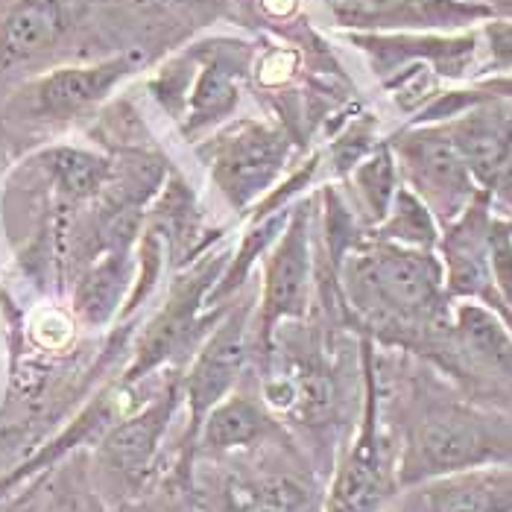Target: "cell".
Listing matches in <instances>:
<instances>
[{
    "label": "cell",
    "instance_id": "44dd1931",
    "mask_svg": "<svg viewBox=\"0 0 512 512\" xmlns=\"http://www.w3.org/2000/svg\"><path fill=\"white\" fill-rule=\"evenodd\" d=\"M41 170L47 173V179L53 182L56 194L68 202H88L97 199L106 185L115 176V161L103 153L94 150H82V147H47L36 158Z\"/></svg>",
    "mask_w": 512,
    "mask_h": 512
},
{
    "label": "cell",
    "instance_id": "d6986e66",
    "mask_svg": "<svg viewBox=\"0 0 512 512\" xmlns=\"http://www.w3.org/2000/svg\"><path fill=\"white\" fill-rule=\"evenodd\" d=\"M74 27L68 0H18L0 21V68L50 53Z\"/></svg>",
    "mask_w": 512,
    "mask_h": 512
},
{
    "label": "cell",
    "instance_id": "cb8c5ba5",
    "mask_svg": "<svg viewBox=\"0 0 512 512\" xmlns=\"http://www.w3.org/2000/svg\"><path fill=\"white\" fill-rule=\"evenodd\" d=\"M41 512H109V507L94 489L88 466L82 469V460H74L59 472Z\"/></svg>",
    "mask_w": 512,
    "mask_h": 512
},
{
    "label": "cell",
    "instance_id": "603a6c76",
    "mask_svg": "<svg viewBox=\"0 0 512 512\" xmlns=\"http://www.w3.org/2000/svg\"><path fill=\"white\" fill-rule=\"evenodd\" d=\"M439 235H442V226L436 223L431 208L416 197L407 185H401L395 191L387 217L369 232V237H375V240H387V243H395V246L422 249V252H436Z\"/></svg>",
    "mask_w": 512,
    "mask_h": 512
},
{
    "label": "cell",
    "instance_id": "f1b7e54d",
    "mask_svg": "<svg viewBox=\"0 0 512 512\" xmlns=\"http://www.w3.org/2000/svg\"><path fill=\"white\" fill-rule=\"evenodd\" d=\"M474 88L486 97H501V100H512V74H495V77L477 79Z\"/></svg>",
    "mask_w": 512,
    "mask_h": 512
},
{
    "label": "cell",
    "instance_id": "4dcf8cb0",
    "mask_svg": "<svg viewBox=\"0 0 512 512\" xmlns=\"http://www.w3.org/2000/svg\"><path fill=\"white\" fill-rule=\"evenodd\" d=\"M463 3H477V6L492 9L495 15H510L512 18V0H463Z\"/></svg>",
    "mask_w": 512,
    "mask_h": 512
},
{
    "label": "cell",
    "instance_id": "d6a6232c",
    "mask_svg": "<svg viewBox=\"0 0 512 512\" xmlns=\"http://www.w3.org/2000/svg\"><path fill=\"white\" fill-rule=\"evenodd\" d=\"M0 173H3V161H0Z\"/></svg>",
    "mask_w": 512,
    "mask_h": 512
},
{
    "label": "cell",
    "instance_id": "3957f363",
    "mask_svg": "<svg viewBox=\"0 0 512 512\" xmlns=\"http://www.w3.org/2000/svg\"><path fill=\"white\" fill-rule=\"evenodd\" d=\"M252 71V47L235 39L199 41L153 79L158 103L182 120V135L202 141L235 115Z\"/></svg>",
    "mask_w": 512,
    "mask_h": 512
},
{
    "label": "cell",
    "instance_id": "4fadbf2b",
    "mask_svg": "<svg viewBox=\"0 0 512 512\" xmlns=\"http://www.w3.org/2000/svg\"><path fill=\"white\" fill-rule=\"evenodd\" d=\"M343 33H454L495 12L463 0H322Z\"/></svg>",
    "mask_w": 512,
    "mask_h": 512
},
{
    "label": "cell",
    "instance_id": "5b68a950",
    "mask_svg": "<svg viewBox=\"0 0 512 512\" xmlns=\"http://www.w3.org/2000/svg\"><path fill=\"white\" fill-rule=\"evenodd\" d=\"M229 255L232 249L226 243H217L205 249L197 261L185 264V270L173 278L161 308L150 316V322L135 340V357L120 378L123 387H135L153 378L167 363L179 360L182 355L194 357L208 331L229 311V308L226 311L205 308V299L217 284V278L223 276Z\"/></svg>",
    "mask_w": 512,
    "mask_h": 512
},
{
    "label": "cell",
    "instance_id": "e0dca14e",
    "mask_svg": "<svg viewBox=\"0 0 512 512\" xmlns=\"http://www.w3.org/2000/svg\"><path fill=\"white\" fill-rule=\"evenodd\" d=\"M393 512H512V463H486L407 486Z\"/></svg>",
    "mask_w": 512,
    "mask_h": 512
},
{
    "label": "cell",
    "instance_id": "52a82bcc",
    "mask_svg": "<svg viewBox=\"0 0 512 512\" xmlns=\"http://www.w3.org/2000/svg\"><path fill=\"white\" fill-rule=\"evenodd\" d=\"M220 463L229 472L214 474L205 489L211 512H322L319 469L296 448V439Z\"/></svg>",
    "mask_w": 512,
    "mask_h": 512
},
{
    "label": "cell",
    "instance_id": "f546056e",
    "mask_svg": "<svg viewBox=\"0 0 512 512\" xmlns=\"http://www.w3.org/2000/svg\"><path fill=\"white\" fill-rule=\"evenodd\" d=\"M258 6L270 21H287L299 12V0H258Z\"/></svg>",
    "mask_w": 512,
    "mask_h": 512
},
{
    "label": "cell",
    "instance_id": "277c9868",
    "mask_svg": "<svg viewBox=\"0 0 512 512\" xmlns=\"http://www.w3.org/2000/svg\"><path fill=\"white\" fill-rule=\"evenodd\" d=\"M179 410L182 372H170L135 410L123 413L100 434L88 472L109 510L147 495L158 483L161 445Z\"/></svg>",
    "mask_w": 512,
    "mask_h": 512
},
{
    "label": "cell",
    "instance_id": "83f0119b",
    "mask_svg": "<svg viewBox=\"0 0 512 512\" xmlns=\"http://www.w3.org/2000/svg\"><path fill=\"white\" fill-rule=\"evenodd\" d=\"M483 194H486V202H489V214L495 220L512 223V153Z\"/></svg>",
    "mask_w": 512,
    "mask_h": 512
},
{
    "label": "cell",
    "instance_id": "2e32d148",
    "mask_svg": "<svg viewBox=\"0 0 512 512\" xmlns=\"http://www.w3.org/2000/svg\"><path fill=\"white\" fill-rule=\"evenodd\" d=\"M346 39L366 53L381 79L416 62L428 65L436 77L460 79L469 74L477 56V33H346Z\"/></svg>",
    "mask_w": 512,
    "mask_h": 512
},
{
    "label": "cell",
    "instance_id": "ffe728a7",
    "mask_svg": "<svg viewBox=\"0 0 512 512\" xmlns=\"http://www.w3.org/2000/svg\"><path fill=\"white\" fill-rule=\"evenodd\" d=\"M135 284V249L115 246L94 258L74 290V316L85 328H106L123 311Z\"/></svg>",
    "mask_w": 512,
    "mask_h": 512
},
{
    "label": "cell",
    "instance_id": "4316f807",
    "mask_svg": "<svg viewBox=\"0 0 512 512\" xmlns=\"http://www.w3.org/2000/svg\"><path fill=\"white\" fill-rule=\"evenodd\" d=\"M489 41V68L498 74H512V21L486 24Z\"/></svg>",
    "mask_w": 512,
    "mask_h": 512
},
{
    "label": "cell",
    "instance_id": "1f68e13d",
    "mask_svg": "<svg viewBox=\"0 0 512 512\" xmlns=\"http://www.w3.org/2000/svg\"><path fill=\"white\" fill-rule=\"evenodd\" d=\"M138 3H191V0H138Z\"/></svg>",
    "mask_w": 512,
    "mask_h": 512
},
{
    "label": "cell",
    "instance_id": "6da1fadb",
    "mask_svg": "<svg viewBox=\"0 0 512 512\" xmlns=\"http://www.w3.org/2000/svg\"><path fill=\"white\" fill-rule=\"evenodd\" d=\"M343 311L366 328L369 340L407 352L436 355L451 349V299L436 252L363 237L337 270Z\"/></svg>",
    "mask_w": 512,
    "mask_h": 512
},
{
    "label": "cell",
    "instance_id": "d4e9b609",
    "mask_svg": "<svg viewBox=\"0 0 512 512\" xmlns=\"http://www.w3.org/2000/svg\"><path fill=\"white\" fill-rule=\"evenodd\" d=\"M296 68H299V53L293 47H270L252 65V74L258 79V85H264V88H281V85L293 82Z\"/></svg>",
    "mask_w": 512,
    "mask_h": 512
},
{
    "label": "cell",
    "instance_id": "5bb4252c",
    "mask_svg": "<svg viewBox=\"0 0 512 512\" xmlns=\"http://www.w3.org/2000/svg\"><path fill=\"white\" fill-rule=\"evenodd\" d=\"M144 65V50H123L112 59L65 65L36 79L27 91L30 112L41 120H74L103 103L123 79L135 77Z\"/></svg>",
    "mask_w": 512,
    "mask_h": 512
},
{
    "label": "cell",
    "instance_id": "8fae6325",
    "mask_svg": "<svg viewBox=\"0 0 512 512\" xmlns=\"http://www.w3.org/2000/svg\"><path fill=\"white\" fill-rule=\"evenodd\" d=\"M387 147L393 150L401 185L431 208L439 226L454 223L480 197L477 182L442 123L407 126L387 141Z\"/></svg>",
    "mask_w": 512,
    "mask_h": 512
},
{
    "label": "cell",
    "instance_id": "ba28073f",
    "mask_svg": "<svg viewBox=\"0 0 512 512\" xmlns=\"http://www.w3.org/2000/svg\"><path fill=\"white\" fill-rule=\"evenodd\" d=\"M252 314H255L252 299H240L237 305H232L199 343L182 375L185 431L179 439V454L170 480L185 492H191V457L205 416L240 387L243 369L252 363Z\"/></svg>",
    "mask_w": 512,
    "mask_h": 512
},
{
    "label": "cell",
    "instance_id": "484cf974",
    "mask_svg": "<svg viewBox=\"0 0 512 512\" xmlns=\"http://www.w3.org/2000/svg\"><path fill=\"white\" fill-rule=\"evenodd\" d=\"M33 337L41 349H50V352H59L71 343L74 337V319L68 314H62L59 308H44L39 314L33 316Z\"/></svg>",
    "mask_w": 512,
    "mask_h": 512
},
{
    "label": "cell",
    "instance_id": "7a4b0ae2",
    "mask_svg": "<svg viewBox=\"0 0 512 512\" xmlns=\"http://www.w3.org/2000/svg\"><path fill=\"white\" fill-rule=\"evenodd\" d=\"M512 425L472 401L434 393L419 384L401 422L395 445L398 492L442 474L463 472L486 463H510Z\"/></svg>",
    "mask_w": 512,
    "mask_h": 512
},
{
    "label": "cell",
    "instance_id": "ac0fdd59",
    "mask_svg": "<svg viewBox=\"0 0 512 512\" xmlns=\"http://www.w3.org/2000/svg\"><path fill=\"white\" fill-rule=\"evenodd\" d=\"M442 126L477 188L486 191L512 153V100L483 97L477 106Z\"/></svg>",
    "mask_w": 512,
    "mask_h": 512
},
{
    "label": "cell",
    "instance_id": "7c38bea8",
    "mask_svg": "<svg viewBox=\"0 0 512 512\" xmlns=\"http://www.w3.org/2000/svg\"><path fill=\"white\" fill-rule=\"evenodd\" d=\"M489 229L492 214L486 194L480 197L448 226H442V235L436 243V258L442 264L445 293L451 302H477L501 316L510 325L507 308L495 290L492 261H489ZM512 331V328H510Z\"/></svg>",
    "mask_w": 512,
    "mask_h": 512
},
{
    "label": "cell",
    "instance_id": "7402d4cb",
    "mask_svg": "<svg viewBox=\"0 0 512 512\" xmlns=\"http://www.w3.org/2000/svg\"><path fill=\"white\" fill-rule=\"evenodd\" d=\"M349 182H352V194H355L357 220L363 223V229L369 235L387 217L395 191L401 188L393 150L387 144L375 147L363 161H357V167L349 173Z\"/></svg>",
    "mask_w": 512,
    "mask_h": 512
},
{
    "label": "cell",
    "instance_id": "30bf717a",
    "mask_svg": "<svg viewBox=\"0 0 512 512\" xmlns=\"http://www.w3.org/2000/svg\"><path fill=\"white\" fill-rule=\"evenodd\" d=\"M197 156L229 208L243 217L278 185L293 156V138L267 120L240 118L205 135Z\"/></svg>",
    "mask_w": 512,
    "mask_h": 512
},
{
    "label": "cell",
    "instance_id": "9c48e42d",
    "mask_svg": "<svg viewBox=\"0 0 512 512\" xmlns=\"http://www.w3.org/2000/svg\"><path fill=\"white\" fill-rule=\"evenodd\" d=\"M316 197L299 199L290 211L284 232L267 249L261 267V290L252 314V363L264 369L273 334L284 322L308 319L314 308L316 261H314V220Z\"/></svg>",
    "mask_w": 512,
    "mask_h": 512
},
{
    "label": "cell",
    "instance_id": "9a60e30c",
    "mask_svg": "<svg viewBox=\"0 0 512 512\" xmlns=\"http://www.w3.org/2000/svg\"><path fill=\"white\" fill-rule=\"evenodd\" d=\"M284 439H293V434L264 404L261 395L232 390L205 416L194 445L191 472L199 463H220L229 457L252 454Z\"/></svg>",
    "mask_w": 512,
    "mask_h": 512
},
{
    "label": "cell",
    "instance_id": "8992f818",
    "mask_svg": "<svg viewBox=\"0 0 512 512\" xmlns=\"http://www.w3.org/2000/svg\"><path fill=\"white\" fill-rule=\"evenodd\" d=\"M363 360V401L360 422L349 445H343L322 512H387L398 495L395 483V445L381 422V360L375 340L360 343Z\"/></svg>",
    "mask_w": 512,
    "mask_h": 512
}]
</instances>
